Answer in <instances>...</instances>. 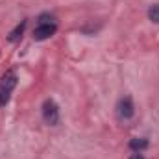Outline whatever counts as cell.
Instances as JSON below:
<instances>
[{
	"label": "cell",
	"instance_id": "cell-1",
	"mask_svg": "<svg viewBox=\"0 0 159 159\" xmlns=\"http://www.w3.org/2000/svg\"><path fill=\"white\" fill-rule=\"evenodd\" d=\"M57 32V22L56 17L50 13H41L37 17V24L34 28V39L35 41H46Z\"/></svg>",
	"mask_w": 159,
	"mask_h": 159
},
{
	"label": "cell",
	"instance_id": "cell-2",
	"mask_svg": "<svg viewBox=\"0 0 159 159\" xmlns=\"http://www.w3.org/2000/svg\"><path fill=\"white\" fill-rule=\"evenodd\" d=\"M17 81H19V78H17L15 70H6V74L0 78V107L9 102L11 93L17 87Z\"/></svg>",
	"mask_w": 159,
	"mask_h": 159
},
{
	"label": "cell",
	"instance_id": "cell-3",
	"mask_svg": "<svg viewBox=\"0 0 159 159\" xmlns=\"http://www.w3.org/2000/svg\"><path fill=\"white\" fill-rule=\"evenodd\" d=\"M41 113H43V120L48 124V126H56L59 122V107L54 100H44L43 102V107H41Z\"/></svg>",
	"mask_w": 159,
	"mask_h": 159
},
{
	"label": "cell",
	"instance_id": "cell-4",
	"mask_svg": "<svg viewBox=\"0 0 159 159\" xmlns=\"http://www.w3.org/2000/svg\"><path fill=\"white\" fill-rule=\"evenodd\" d=\"M117 115H119L120 120L133 119V115H135V106H133V102H131L129 96L119 100V104H117Z\"/></svg>",
	"mask_w": 159,
	"mask_h": 159
},
{
	"label": "cell",
	"instance_id": "cell-5",
	"mask_svg": "<svg viewBox=\"0 0 159 159\" xmlns=\"http://www.w3.org/2000/svg\"><path fill=\"white\" fill-rule=\"evenodd\" d=\"M24 30H26V20H20L11 32H9V35H7V41L9 43H17V41L22 37V34H24Z\"/></svg>",
	"mask_w": 159,
	"mask_h": 159
},
{
	"label": "cell",
	"instance_id": "cell-6",
	"mask_svg": "<svg viewBox=\"0 0 159 159\" xmlns=\"http://www.w3.org/2000/svg\"><path fill=\"white\" fill-rule=\"evenodd\" d=\"M129 148L131 150H135V152H143V150H146L148 148V141L146 139H139V137H135V139H131L129 141Z\"/></svg>",
	"mask_w": 159,
	"mask_h": 159
},
{
	"label": "cell",
	"instance_id": "cell-7",
	"mask_svg": "<svg viewBox=\"0 0 159 159\" xmlns=\"http://www.w3.org/2000/svg\"><path fill=\"white\" fill-rule=\"evenodd\" d=\"M148 19H150L152 22L159 24V4H156V6H150V9H148Z\"/></svg>",
	"mask_w": 159,
	"mask_h": 159
},
{
	"label": "cell",
	"instance_id": "cell-8",
	"mask_svg": "<svg viewBox=\"0 0 159 159\" xmlns=\"http://www.w3.org/2000/svg\"><path fill=\"white\" fill-rule=\"evenodd\" d=\"M129 159H146V157H144L141 152H135V154H131V156H129Z\"/></svg>",
	"mask_w": 159,
	"mask_h": 159
}]
</instances>
